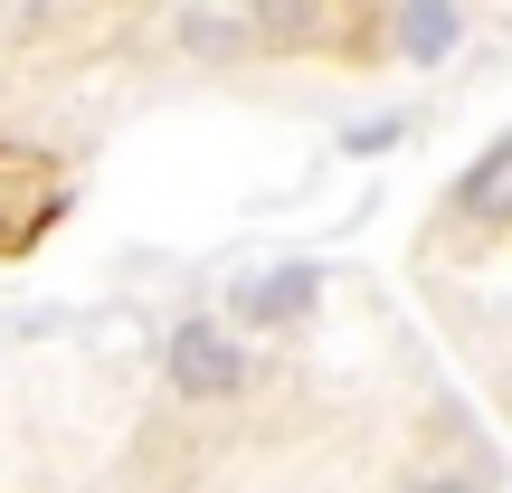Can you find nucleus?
I'll return each instance as SVG.
<instances>
[{
  "label": "nucleus",
  "instance_id": "nucleus-1",
  "mask_svg": "<svg viewBox=\"0 0 512 493\" xmlns=\"http://www.w3.org/2000/svg\"><path fill=\"white\" fill-rule=\"evenodd\" d=\"M57 209H67V171H57V152L0 143V256L38 247L57 228Z\"/></svg>",
  "mask_w": 512,
  "mask_h": 493
},
{
  "label": "nucleus",
  "instance_id": "nucleus-2",
  "mask_svg": "<svg viewBox=\"0 0 512 493\" xmlns=\"http://www.w3.org/2000/svg\"><path fill=\"white\" fill-rule=\"evenodd\" d=\"M171 380H181L190 399L238 389V342H228L219 323H181V332H171Z\"/></svg>",
  "mask_w": 512,
  "mask_h": 493
},
{
  "label": "nucleus",
  "instance_id": "nucleus-3",
  "mask_svg": "<svg viewBox=\"0 0 512 493\" xmlns=\"http://www.w3.org/2000/svg\"><path fill=\"white\" fill-rule=\"evenodd\" d=\"M456 209H465V219H512V133H503L494 152H484L475 171H465V190H456Z\"/></svg>",
  "mask_w": 512,
  "mask_h": 493
},
{
  "label": "nucleus",
  "instance_id": "nucleus-4",
  "mask_svg": "<svg viewBox=\"0 0 512 493\" xmlns=\"http://www.w3.org/2000/svg\"><path fill=\"white\" fill-rule=\"evenodd\" d=\"M304 294H313V266H275V275H247V285H238V304L256 313V323H285Z\"/></svg>",
  "mask_w": 512,
  "mask_h": 493
},
{
  "label": "nucleus",
  "instance_id": "nucleus-5",
  "mask_svg": "<svg viewBox=\"0 0 512 493\" xmlns=\"http://www.w3.org/2000/svg\"><path fill=\"white\" fill-rule=\"evenodd\" d=\"M399 48L408 57H446L456 48V10H446V0H418V10L399 19Z\"/></svg>",
  "mask_w": 512,
  "mask_h": 493
},
{
  "label": "nucleus",
  "instance_id": "nucleus-6",
  "mask_svg": "<svg viewBox=\"0 0 512 493\" xmlns=\"http://www.w3.org/2000/svg\"><path fill=\"white\" fill-rule=\"evenodd\" d=\"M238 38H247L238 19H190V48H238Z\"/></svg>",
  "mask_w": 512,
  "mask_h": 493
}]
</instances>
